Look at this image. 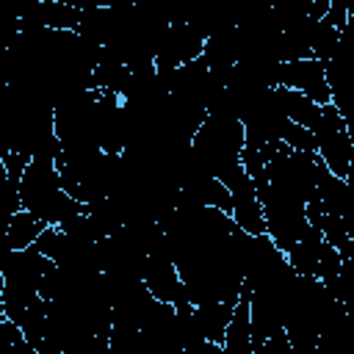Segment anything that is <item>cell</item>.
I'll return each mask as SVG.
<instances>
[{
  "label": "cell",
  "instance_id": "obj_22",
  "mask_svg": "<svg viewBox=\"0 0 354 354\" xmlns=\"http://www.w3.org/2000/svg\"><path fill=\"white\" fill-rule=\"evenodd\" d=\"M346 3H348V19L354 22V0H346Z\"/></svg>",
  "mask_w": 354,
  "mask_h": 354
},
{
  "label": "cell",
  "instance_id": "obj_8",
  "mask_svg": "<svg viewBox=\"0 0 354 354\" xmlns=\"http://www.w3.org/2000/svg\"><path fill=\"white\" fill-rule=\"evenodd\" d=\"M224 351L227 354H252V288L246 282L241 288V299L235 301L232 318L227 324Z\"/></svg>",
  "mask_w": 354,
  "mask_h": 354
},
{
  "label": "cell",
  "instance_id": "obj_16",
  "mask_svg": "<svg viewBox=\"0 0 354 354\" xmlns=\"http://www.w3.org/2000/svg\"><path fill=\"white\" fill-rule=\"evenodd\" d=\"M332 293H335V299H340L346 304L348 313H354V260L351 257H343L337 279L332 285Z\"/></svg>",
  "mask_w": 354,
  "mask_h": 354
},
{
  "label": "cell",
  "instance_id": "obj_12",
  "mask_svg": "<svg viewBox=\"0 0 354 354\" xmlns=\"http://www.w3.org/2000/svg\"><path fill=\"white\" fill-rule=\"evenodd\" d=\"M202 58L210 69H230L238 64V28H224L205 39Z\"/></svg>",
  "mask_w": 354,
  "mask_h": 354
},
{
  "label": "cell",
  "instance_id": "obj_18",
  "mask_svg": "<svg viewBox=\"0 0 354 354\" xmlns=\"http://www.w3.org/2000/svg\"><path fill=\"white\" fill-rule=\"evenodd\" d=\"M321 232H324V238L332 243V246H337V249H343L346 243H348V227H346V221H343V216H337V213H324V221H321Z\"/></svg>",
  "mask_w": 354,
  "mask_h": 354
},
{
  "label": "cell",
  "instance_id": "obj_6",
  "mask_svg": "<svg viewBox=\"0 0 354 354\" xmlns=\"http://www.w3.org/2000/svg\"><path fill=\"white\" fill-rule=\"evenodd\" d=\"M279 86L296 88L307 94L310 100L326 105L332 102V91L326 83V64L321 58H296V61H282L279 64Z\"/></svg>",
  "mask_w": 354,
  "mask_h": 354
},
{
  "label": "cell",
  "instance_id": "obj_2",
  "mask_svg": "<svg viewBox=\"0 0 354 354\" xmlns=\"http://www.w3.org/2000/svg\"><path fill=\"white\" fill-rule=\"evenodd\" d=\"M257 196H260V205H263V216H266V227H268L271 241L282 252H288L310 227V221H307V202L296 199L290 194H282L271 183L266 188H260Z\"/></svg>",
  "mask_w": 354,
  "mask_h": 354
},
{
  "label": "cell",
  "instance_id": "obj_17",
  "mask_svg": "<svg viewBox=\"0 0 354 354\" xmlns=\"http://www.w3.org/2000/svg\"><path fill=\"white\" fill-rule=\"evenodd\" d=\"M282 141L290 147V149H301V152H318V138L310 127L299 124V122H288L285 124V133H282Z\"/></svg>",
  "mask_w": 354,
  "mask_h": 354
},
{
  "label": "cell",
  "instance_id": "obj_20",
  "mask_svg": "<svg viewBox=\"0 0 354 354\" xmlns=\"http://www.w3.org/2000/svg\"><path fill=\"white\" fill-rule=\"evenodd\" d=\"M326 19L335 25V28H346L348 22V3L346 0H329V11H326Z\"/></svg>",
  "mask_w": 354,
  "mask_h": 354
},
{
  "label": "cell",
  "instance_id": "obj_7",
  "mask_svg": "<svg viewBox=\"0 0 354 354\" xmlns=\"http://www.w3.org/2000/svg\"><path fill=\"white\" fill-rule=\"evenodd\" d=\"M202 50H205V36H202L196 28H191V25H185V22L169 25V28H166V36H163V41H160L158 58H155L158 72H163V69H177V66H183V64L199 58Z\"/></svg>",
  "mask_w": 354,
  "mask_h": 354
},
{
  "label": "cell",
  "instance_id": "obj_19",
  "mask_svg": "<svg viewBox=\"0 0 354 354\" xmlns=\"http://www.w3.org/2000/svg\"><path fill=\"white\" fill-rule=\"evenodd\" d=\"M30 160H33V158H30V155H25V152L6 149V152H3V158H0V169H3V174H6V177L22 180V174H25V169H28V163H30Z\"/></svg>",
  "mask_w": 354,
  "mask_h": 354
},
{
  "label": "cell",
  "instance_id": "obj_15",
  "mask_svg": "<svg viewBox=\"0 0 354 354\" xmlns=\"http://www.w3.org/2000/svg\"><path fill=\"white\" fill-rule=\"evenodd\" d=\"M310 39H313V55L321 58V61H329L335 55L337 44H340V28H335L326 17H321V19L313 22Z\"/></svg>",
  "mask_w": 354,
  "mask_h": 354
},
{
  "label": "cell",
  "instance_id": "obj_5",
  "mask_svg": "<svg viewBox=\"0 0 354 354\" xmlns=\"http://www.w3.org/2000/svg\"><path fill=\"white\" fill-rule=\"evenodd\" d=\"M326 64V83L332 91V105L346 119L348 133L354 136V47L337 44L335 55Z\"/></svg>",
  "mask_w": 354,
  "mask_h": 354
},
{
  "label": "cell",
  "instance_id": "obj_21",
  "mask_svg": "<svg viewBox=\"0 0 354 354\" xmlns=\"http://www.w3.org/2000/svg\"><path fill=\"white\" fill-rule=\"evenodd\" d=\"M343 180H346V183H348V185L354 188V163L348 166V171H346V177H343Z\"/></svg>",
  "mask_w": 354,
  "mask_h": 354
},
{
  "label": "cell",
  "instance_id": "obj_10",
  "mask_svg": "<svg viewBox=\"0 0 354 354\" xmlns=\"http://www.w3.org/2000/svg\"><path fill=\"white\" fill-rule=\"evenodd\" d=\"M324 232L318 227H307V232L285 252L288 254V263L293 266L296 274L301 277H315L318 274V254H321V246H324Z\"/></svg>",
  "mask_w": 354,
  "mask_h": 354
},
{
  "label": "cell",
  "instance_id": "obj_14",
  "mask_svg": "<svg viewBox=\"0 0 354 354\" xmlns=\"http://www.w3.org/2000/svg\"><path fill=\"white\" fill-rule=\"evenodd\" d=\"M94 86L102 88V91H113V94H122L133 77L130 66L124 61H111V58H100V64L94 66Z\"/></svg>",
  "mask_w": 354,
  "mask_h": 354
},
{
  "label": "cell",
  "instance_id": "obj_11",
  "mask_svg": "<svg viewBox=\"0 0 354 354\" xmlns=\"http://www.w3.org/2000/svg\"><path fill=\"white\" fill-rule=\"evenodd\" d=\"M44 227H47L44 218H39L33 210L22 207L19 213H14L6 221V249H28V246H33Z\"/></svg>",
  "mask_w": 354,
  "mask_h": 354
},
{
  "label": "cell",
  "instance_id": "obj_4",
  "mask_svg": "<svg viewBox=\"0 0 354 354\" xmlns=\"http://www.w3.org/2000/svg\"><path fill=\"white\" fill-rule=\"evenodd\" d=\"M221 183H227V188L232 191V218L241 230L252 232V235H263L268 232L266 227V216H263V205L254 188V180L249 177V171L241 166H235Z\"/></svg>",
  "mask_w": 354,
  "mask_h": 354
},
{
  "label": "cell",
  "instance_id": "obj_9",
  "mask_svg": "<svg viewBox=\"0 0 354 354\" xmlns=\"http://www.w3.org/2000/svg\"><path fill=\"white\" fill-rule=\"evenodd\" d=\"M232 310H235V304L224 301V299H210V301L194 304V318H196L202 337L224 346V335H227V324L232 318Z\"/></svg>",
  "mask_w": 354,
  "mask_h": 354
},
{
  "label": "cell",
  "instance_id": "obj_1",
  "mask_svg": "<svg viewBox=\"0 0 354 354\" xmlns=\"http://www.w3.org/2000/svg\"><path fill=\"white\" fill-rule=\"evenodd\" d=\"M246 144V127L238 116L207 113L191 141V160L199 171L224 180L235 166H241V152Z\"/></svg>",
  "mask_w": 354,
  "mask_h": 354
},
{
  "label": "cell",
  "instance_id": "obj_13",
  "mask_svg": "<svg viewBox=\"0 0 354 354\" xmlns=\"http://www.w3.org/2000/svg\"><path fill=\"white\" fill-rule=\"evenodd\" d=\"M277 88V97L282 102V108L288 111V119L290 122H299L304 127H315L318 119H321V102L310 100L307 94L296 91V88H288V86H274Z\"/></svg>",
  "mask_w": 354,
  "mask_h": 354
},
{
  "label": "cell",
  "instance_id": "obj_3",
  "mask_svg": "<svg viewBox=\"0 0 354 354\" xmlns=\"http://www.w3.org/2000/svg\"><path fill=\"white\" fill-rule=\"evenodd\" d=\"M315 138H318V155L326 163V169L337 177H346L348 166H351V141L354 136L346 127V119L340 116V111L326 102L321 105V119L313 127Z\"/></svg>",
  "mask_w": 354,
  "mask_h": 354
}]
</instances>
